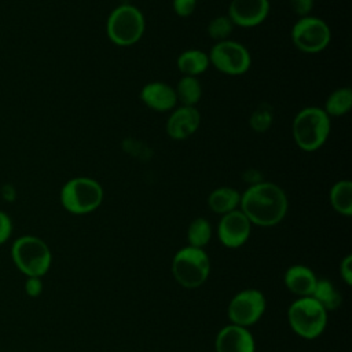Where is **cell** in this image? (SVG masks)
Wrapping results in <instances>:
<instances>
[{"label":"cell","mask_w":352,"mask_h":352,"mask_svg":"<svg viewBox=\"0 0 352 352\" xmlns=\"http://www.w3.org/2000/svg\"><path fill=\"white\" fill-rule=\"evenodd\" d=\"M311 297L315 298L327 312L336 311L342 302L341 293L329 279H318Z\"/></svg>","instance_id":"obj_22"},{"label":"cell","mask_w":352,"mask_h":352,"mask_svg":"<svg viewBox=\"0 0 352 352\" xmlns=\"http://www.w3.org/2000/svg\"><path fill=\"white\" fill-rule=\"evenodd\" d=\"M239 209L252 226L274 227L287 214L289 199L280 186L260 180L241 192Z\"/></svg>","instance_id":"obj_1"},{"label":"cell","mask_w":352,"mask_h":352,"mask_svg":"<svg viewBox=\"0 0 352 352\" xmlns=\"http://www.w3.org/2000/svg\"><path fill=\"white\" fill-rule=\"evenodd\" d=\"M216 232L221 245L236 249L248 242L252 234V223L241 209H235L220 217Z\"/></svg>","instance_id":"obj_11"},{"label":"cell","mask_w":352,"mask_h":352,"mask_svg":"<svg viewBox=\"0 0 352 352\" xmlns=\"http://www.w3.org/2000/svg\"><path fill=\"white\" fill-rule=\"evenodd\" d=\"M352 109V89L349 87H340L334 89L324 100L323 111L331 117H342Z\"/></svg>","instance_id":"obj_21"},{"label":"cell","mask_w":352,"mask_h":352,"mask_svg":"<svg viewBox=\"0 0 352 352\" xmlns=\"http://www.w3.org/2000/svg\"><path fill=\"white\" fill-rule=\"evenodd\" d=\"M198 0H172V8L180 18H188L197 10Z\"/></svg>","instance_id":"obj_26"},{"label":"cell","mask_w":352,"mask_h":352,"mask_svg":"<svg viewBox=\"0 0 352 352\" xmlns=\"http://www.w3.org/2000/svg\"><path fill=\"white\" fill-rule=\"evenodd\" d=\"M329 199L333 209L349 217L352 214V183L348 179L336 182L329 192Z\"/></svg>","instance_id":"obj_19"},{"label":"cell","mask_w":352,"mask_h":352,"mask_svg":"<svg viewBox=\"0 0 352 352\" xmlns=\"http://www.w3.org/2000/svg\"><path fill=\"white\" fill-rule=\"evenodd\" d=\"M146 18L133 4L122 3L111 10L106 19L107 38L120 47L136 44L144 34Z\"/></svg>","instance_id":"obj_4"},{"label":"cell","mask_w":352,"mask_h":352,"mask_svg":"<svg viewBox=\"0 0 352 352\" xmlns=\"http://www.w3.org/2000/svg\"><path fill=\"white\" fill-rule=\"evenodd\" d=\"M14 265L25 276L43 278L51 268L52 253L47 242L36 235H22L11 245Z\"/></svg>","instance_id":"obj_3"},{"label":"cell","mask_w":352,"mask_h":352,"mask_svg":"<svg viewBox=\"0 0 352 352\" xmlns=\"http://www.w3.org/2000/svg\"><path fill=\"white\" fill-rule=\"evenodd\" d=\"M12 234V220L11 217L0 210V245L6 243Z\"/></svg>","instance_id":"obj_29"},{"label":"cell","mask_w":352,"mask_h":352,"mask_svg":"<svg viewBox=\"0 0 352 352\" xmlns=\"http://www.w3.org/2000/svg\"><path fill=\"white\" fill-rule=\"evenodd\" d=\"M208 56L210 65L227 76H242L252 65L249 50L231 38L214 43L209 50Z\"/></svg>","instance_id":"obj_9"},{"label":"cell","mask_w":352,"mask_h":352,"mask_svg":"<svg viewBox=\"0 0 352 352\" xmlns=\"http://www.w3.org/2000/svg\"><path fill=\"white\" fill-rule=\"evenodd\" d=\"M241 192L228 186H221L212 190L208 195V206L216 214H226L235 209H239Z\"/></svg>","instance_id":"obj_17"},{"label":"cell","mask_w":352,"mask_h":352,"mask_svg":"<svg viewBox=\"0 0 352 352\" xmlns=\"http://www.w3.org/2000/svg\"><path fill=\"white\" fill-rule=\"evenodd\" d=\"M327 311L311 296L298 297L287 309L290 329L305 340L319 337L327 326Z\"/></svg>","instance_id":"obj_7"},{"label":"cell","mask_w":352,"mask_h":352,"mask_svg":"<svg viewBox=\"0 0 352 352\" xmlns=\"http://www.w3.org/2000/svg\"><path fill=\"white\" fill-rule=\"evenodd\" d=\"M23 289L29 297L36 298L43 293V279L40 276H26Z\"/></svg>","instance_id":"obj_28"},{"label":"cell","mask_w":352,"mask_h":352,"mask_svg":"<svg viewBox=\"0 0 352 352\" xmlns=\"http://www.w3.org/2000/svg\"><path fill=\"white\" fill-rule=\"evenodd\" d=\"M289 6L298 18H302L311 15L315 6V0H289Z\"/></svg>","instance_id":"obj_27"},{"label":"cell","mask_w":352,"mask_h":352,"mask_svg":"<svg viewBox=\"0 0 352 352\" xmlns=\"http://www.w3.org/2000/svg\"><path fill=\"white\" fill-rule=\"evenodd\" d=\"M170 271L182 287L197 289L206 282L210 274V258L205 249L188 245L175 253Z\"/></svg>","instance_id":"obj_6"},{"label":"cell","mask_w":352,"mask_h":352,"mask_svg":"<svg viewBox=\"0 0 352 352\" xmlns=\"http://www.w3.org/2000/svg\"><path fill=\"white\" fill-rule=\"evenodd\" d=\"M267 300L258 289H245L238 292L227 307V316L230 323L242 327H249L257 323L264 315Z\"/></svg>","instance_id":"obj_10"},{"label":"cell","mask_w":352,"mask_h":352,"mask_svg":"<svg viewBox=\"0 0 352 352\" xmlns=\"http://www.w3.org/2000/svg\"><path fill=\"white\" fill-rule=\"evenodd\" d=\"M274 122V109L268 103L258 104L249 117V125L253 131L263 133L267 132Z\"/></svg>","instance_id":"obj_25"},{"label":"cell","mask_w":352,"mask_h":352,"mask_svg":"<svg viewBox=\"0 0 352 352\" xmlns=\"http://www.w3.org/2000/svg\"><path fill=\"white\" fill-rule=\"evenodd\" d=\"M104 198L102 184L87 176L69 179L60 188L59 199L65 210L72 214H88L96 210Z\"/></svg>","instance_id":"obj_5"},{"label":"cell","mask_w":352,"mask_h":352,"mask_svg":"<svg viewBox=\"0 0 352 352\" xmlns=\"http://www.w3.org/2000/svg\"><path fill=\"white\" fill-rule=\"evenodd\" d=\"M201 125V113L192 106H176L169 114L165 129L172 140H186Z\"/></svg>","instance_id":"obj_13"},{"label":"cell","mask_w":352,"mask_h":352,"mask_svg":"<svg viewBox=\"0 0 352 352\" xmlns=\"http://www.w3.org/2000/svg\"><path fill=\"white\" fill-rule=\"evenodd\" d=\"M316 280L318 278L315 272L304 264L290 265L283 275V283L286 289L298 297L311 296L315 289Z\"/></svg>","instance_id":"obj_16"},{"label":"cell","mask_w":352,"mask_h":352,"mask_svg":"<svg viewBox=\"0 0 352 352\" xmlns=\"http://www.w3.org/2000/svg\"><path fill=\"white\" fill-rule=\"evenodd\" d=\"M212 224L205 217L194 219L187 228V241L190 246L204 249L212 238Z\"/></svg>","instance_id":"obj_23"},{"label":"cell","mask_w":352,"mask_h":352,"mask_svg":"<svg viewBox=\"0 0 352 352\" xmlns=\"http://www.w3.org/2000/svg\"><path fill=\"white\" fill-rule=\"evenodd\" d=\"M209 65L210 62L208 52L198 48L186 50L176 59V66L182 76L198 77L208 70Z\"/></svg>","instance_id":"obj_18"},{"label":"cell","mask_w":352,"mask_h":352,"mask_svg":"<svg viewBox=\"0 0 352 352\" xmlns=\"http://www.w3.org/2000/svg\"><path fill=\"white\" fill-rule=\"evenodd\" d=\"M234 23L227 15H216L209 21L206 26V33L214 43H217L228 40L234 32Z\"/></svg>","instance_id":"obj_24"},{"label":"cell","mask_w":352,"mask_h":352,"mask_svg":"<svg viewBox=\"0 0 352 352\" xmlns=\"http://www.w3.org/2000/svg\"><path fill=\"white\" fill-rule=\"evenodd\" d=\"M293 45L304 54H319L331 41L330 26L319 16L298 18L290 30Z\"/></svg>","instance_id":"obj_8"},{"label":"cell","mask_w":352,"mask_h":352,"mask_svg":"<svg viewBox=\"0 0 352 352\" xmlns=\"http://www.w3.org/2000/svg\"><path fill=\"white\" fill-rule=\"evenodd\" d=\"M331 129L330 117L322 107L308 106L293 118L292 135L297 147L305 153L319 150L329 139Z\"/></svg>","instance_id":"obj_2"},{"label":"cell","mask_w":352,"mask_h":352,"mask_svg":"<svg viewBox=\"0 0 352 352\" xmlns=\"http://www.w3.org/2000/svg\"><path fill=\"white\" fill-rule=\"evenodd\" d=\"M216 352H256V341L248 327L227 324L214 338Z\"/></svg>","instance_id":"obj_14"},{"label":"cell","mask_w":352,"mask_h":352,"mask_svg":"<svg viewBox=\"0 0 352 352\" xmlns=\"http://www.w3.org/2000/svg\"><path fill=\"white\" fill-rule=\"evenodd\" d=\"M139 98L143 104L154 111H169L177 104L175 87L165 81H150L139 92Z\"/></svg>","instance_id":"obj_15"},{"label":"cell","mask_w":352,"mask_h":352,"mask_svg":"<svg viewBox=\"0 0 352 352\" xmlns=\"http://www.w3.org/2000/svg\"><path fill=\"white\" fill-rule=\"evenodd\" d=\"M176 99L180 106H192L195 107L202 98V85L198 77L182 76L175 87Z\"/></svg>","instance_id":"obj_20"},{"label":"cell","mask_w":352,"mask_h":352,"mask_svg":"<svg viewBox=\"0 0 352 352\" xmlns=\"http://www.w3.org/2000/svg\"><path fill=\"white\" fill-rule=\"evenodd\" d=\"M340 274L346 286L352 285V256L346 254L340 263Z\"/></svg>","instance_id":"obj_30"},{"label":"cell","mask_w":352,"mask_h":352,"mask_svg":"<svg viewBox=\"0 0 352 352\" xmlns=\"http://www.w3.org/2000/svg\"><path fill=\"white\" fill-rule=\"evenodd\" d=\"M270 10V0H231L226 15L234 26L256 28L267 19Z\"/></svg>","instance_id":"obj_12"}]
</instances>
